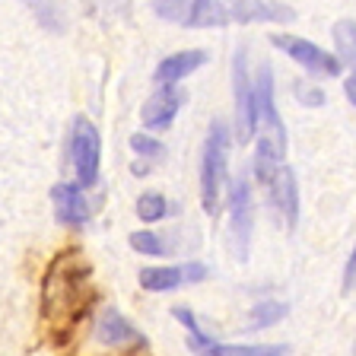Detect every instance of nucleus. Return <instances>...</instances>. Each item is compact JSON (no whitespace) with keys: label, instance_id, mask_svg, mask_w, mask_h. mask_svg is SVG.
Masks as SVG:
<instances>
[{"label":"nucleus","instance_id":"1","mask_svg":"<svg viewBox=\"0 0 356 356\" xmlns=\"http://www.w3.org/2000/svg\"><path fill=\"white\" fill-rule=\"evenodd\" d=\"M99 302V289L92 280L89 258L80 248H64L54 254L42 277V299H38V318L42 331L54 347H67L92 315Z\"/></svg>","mask_w":356,"mask_h":356},{"label":"nucleus","instance_id":"6","mask_svg":"<svg viewBox=\"0 0 356 356\" xmlns=\"http://www.w3.org/2000/svg\"><path fill=\"white\" fill-rule=\"evenodd\" d=\"M232 96H236V134L242 143H248L252 134H258V111H254V89L248 80V60L242 48L232 54Z\"/></svg>","mask_w":356,"mask_h":356},{"label":"nucleus","instance_id":"17","mask_svg":"<svg viewBox=\"0 0 356 356\" xmlns=\"http://www.w3.org/2000/svg\"><path fill=\"white\" fill-rule=\"evenodd\" d=\"M283 315H286V305H283V302H261V305H254L252 315H248V331H258V327L277 325Z\"/></svg>","mask_w":356,"mask_h":356},{"label":"nucleus","instance_id":"9","mask_svg":"<svg viewBox=\"0 0 356 356\" xmlns=\"http://www.w3.org/2000/svg\"><path fill=\"white\" fill-rule=\"evenodd\" d=\"M210 277V267L200 261H185V264L172 267H143L140 270V286L149 293H169V289L188 286V283H200Z\"/></svg>","mask_w":356,"mask_h":356},{"label":"nucleus","instance_id":"4","mask_svg":"<svg viewBox=\"0 0 356 356\" xmlns=\"http://www.w3.org/2000/svg\"><path fill=\"white\" fill-rule=\"evenodd\" d=\"M172 315L191 334L188 343H191V350L197 356H286V347H280V343H216L213 337L200 331L197 321H194V312L185 309V305H175Z\"/></svg>","mask_w":356,"mask_h":356},{"label":"nucleus","instance_id":"8","mask_svg":"<svg viewBox=\"0 0 356 356\" xmlns=\"http://www.w3.org/2000/svg\"><path fill=\"white\" fill-rule=\"evenodd\" d=\"M270 42H274L280 51H286L296 64H302L312 76H337L343 70V60L337 58V54L325 51V48L305 42V38H299V35H270Z\"/></svg>","mask_w":356,"mask_h":356},{"label":"nucleus","instance_id":"18","mask_svg":"<svg viewBox=\"0 0 356 356\" xmlns=\"http://www.w3.org/2000/svg\"><path fill=\"white\" fill-rule=\"evenodd\" d=\"M165 197L159 191H143L140 197H137V216H140L143 222H156L159 216H165Z\"/></svg>","mask_w":356,"mask_h":356},{"label":"nucleus","instance_id":"2","mask_svg":"<svg viewBox=\"0 0 356 356\" xmlns=\"http://www.w3.org/2000/svg\"><path fill=\"white\" fill-rule=\"evenodd\" d=\"M156 13L178 26H226V22H258V19H293V10L283 3H156Z\"/></svg>","mask_w":356,"mask_h":356},{"label":"nucleus","instance_id":"5","mask_svg":"<svg viewBox=\"0 0 356 356\" xmlns=\"http://www.w3.org/2000/svg\"><path fill=\"white\" fill-rule=\"evenodd\" d=\"M70 163H74L76 181L83 188L96 185L99 178V131L96 124L83 115L74 118V127H70Z\"/></svg>","mask_w":356,"mask_h":356},{"label":"nucleus","instance_id":"20","mask_svg":"<svg viewBox=\"0 0 356 356\" xmlns=\"http://www.w3.org/2000/svg\"><path fill=\"white\" fill-rule=\"evenodd\" d=\"M296 96H299V102H305V105H321V102H325V92H321L318 86L302 83V80L296 83Z\"/></svg>","mask_w":356,"mask_h":356},{"label":"nucleus","instance_id":"19","mask_svg":"<svg viewBox=\"0 0 356 356\" xmlns=\"http://www.w3.org/2000/svg\"><path fill=\"white\" fill-rule=\"evenodd\" d=\"M131 149L140 159H163L165 156V147L159 140H153V137H147V134H134L131 137Z\"/></svg>","mask_w":356,"mask_h":356},{"label":"nucleus","instance_id":"16","mask_svg":"<svg viewBox=\"0 0 356 356\" xmlns=\"http://www.w3.org/2000/svg\"><path fill=\"white\" fill-rule=\"evenodd\" d=\"M131 248L140 254H153V258H159V254H172V242L165 236H159V232H134L131 236Z\"/></svg>","mask_w":356,"mask_h":356},{"label":"nucleus","instance_id":"7","mask_svg":"<svg viewBox=\"0 0 356 356\" xmlns=\"http://www.w3.org/2000/svg\"><path fill=\"white\" fill-rule=\"evenodd\" d=\"M252 222H254L252 191L245 185V178H238L229 191V248H232V254H236V261H248Z\"/></svg>","mask_w":356,"mask_h":356},{"label":"nucleus","instance_id":"11","mask_svg":"<svg viewBox=\"0 0 356 356\" xmlns=\"http://www.w3.org/2000/svg\"><path fill=\"white\" fill-rule=\"evenodd\" d=\"M267 200H270V207L277 210L283 222H286V229H293L299 220V188H296V175L289 165H283L270 181H267Z\"/></svg>","mask_w":356,"mask_h":356},{"label":"nucleus","instance_id":"21","mask_svg":"<svg viewBox=\"0 0 356 356\" xmlns=\"http://www.w3.org/2000/svg\"><path fill=\"white\" fill-rule=\"evenodd\" d=\"M343 289H356V248H353V254H350V261H347V274H343Z\"/></svg>","mask_w":356,"mask_h":356},{"label":"nucleus","instance_id":"15","mask_svg":"<svg viewBox=\"0 0 356 356\" xmlns=\"http://www.w3.org/2000/svg\"><path fill=\"white\" fill-rule=\"evenodd\" d=\"M334 42H337V58H343V64L350 67V76L343 83L347 89L350 105H356V22L353 19H341L334 26Z\"/></svg>","mask_w":356,"mask_h":356},{"label":"nucleus","instance_id":"10","mask_svg":"<svg viewBox=\"0 0 356 356\" xmlns=\"http://www.w3.org/2000/svg\"><path fill=\"white\" fill-rule=\"evenodd\" d=\"M92 337H96L99 343H105V347H143V343H147L143 334L137 331L115 305H105V309L99 312Z\"/></svg>","mask_w":356,"mask_h":356},{"label":"nucleus","instance_id":"3","mask_svg":"<svg viewBox=\"0 0 356 356\" xmlns=\"http://www.w3.org/2000/svg\"><path fill=\"white\" fill-rule=\"evenodd\" d=\"M222 169H226V124L213 121L204 140V153H200V204L207 216H216L220 210Z\"/></svg>","mask_w":356,"mask_h":356},{"label":"nucleus","instance_id":"13","mask_svg":"<svg viewBox=\"0 0 356 356\" xmlns=\"http://www.w3.org/2000/svg\"><path fill=\"white\" fill-rule=\"evenodd\" d=\"M51 200H54V216H58L64 226H80L89 220V204L83 197V191L70 181H58L51 188Z\"/></svg>","mask_w":356,"mask_h":356},{"label":"nucleus","instance_id":"12","mask_svg":"<svg viewBox=\"0 0 356 356\" xmlns=\"http://www.w3.org/2000/svg\"><path fill=\"white\" fill-rule=\"evenodd\" d=\"M185 102H188V96L181 92V89L159 86L153 96L143 102L140 118H143V124H147L149 131H165V127L175 121V115L181 111V105H185Z\"/></svg>","mask_w":356,"mask_h":356},{"label":"nucleus","instance_id":"14","mask_svg":"<svg viewBox=\"0 0 356 356\" xmlns=\"http://www.w3.org/2000/svg\"><path fill=\"white\" fill-rule=\"evenodd\" d=\"M204 60H207V51H204V48H188V51L169 54V58H163L159 60V67H156V83L172 86V83L185 80L188 74H194Z\"/></svg>","mask_w":356,"mask_h":356}]
</instances>
